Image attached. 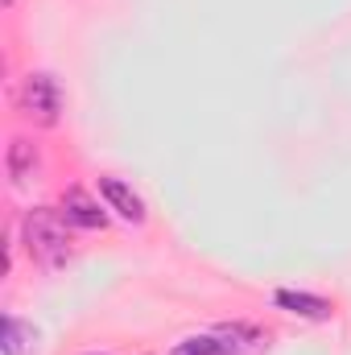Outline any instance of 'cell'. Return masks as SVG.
Here are the masks:
<instances>
[{
	"mask_svg": "<svg viewBox=\"0 0 351 355\" xmlns=\"http://www.w3.org/2000/svg\"><path fill=\"white\" fill-rule=\"evenodd\" d=\"M71 219L58 207H33L21 215V244L46 268H62L71 261Z\"/></svg>",
	"mask_w": 351,
	"mask_h": 355,
	"instance_id": "cell-1",
	"label": "cell"
},
{
	"mask_svg": "<svg viewBox=\"0 0 351 355\" xmlns=\"http://www.w3.org/2000/svg\"><path fill=\"white\" fill-rule=\"evenodd\" d=\"M17 103H21V112H25L33 124H42V128H58L62 107H67L58 79H54V75H46V71H29V75L21 79Z\"/></svg>",
	"mask_w": 351,
	"mask_h": 355,
	"instance_id": "cell-2",
	"label": "cell"
},
{
	"mask_svg": "<svg viewBox=\"0 0 351 355\" xmlns=\"http://www.w3.org/2000/svg\"><path fill=\"white\" fill-rule=\"evenodd\" d=\"M99 198L108 202V211H116L124 223H145V198L128 186V182H120V178H99Z\"/></svg>",
	"mask_w": 351,
	"mask_h": 355,
	"instance_id": "cell-3",
	"label": "cell"
},
{
	"mask_svg": "<svg viewBox=\"0 0 351 355\" xmlns=\"http://www.w3.org/2000/svg\"><path fill=\"white\" fill-rule=\"evenodd\" d=\"M58 211L75 223V227H87V232H103L108 227V215L99 211V202L91 198L83 186H71V190H62V202H58Z\"/></svg>",
	"mask_w": 351,
	"mask_h": 355,
	"instance_id": "cell-4",
	"label": "cell"
},
{
	"mask_svg": "<svg viewBox=\"0 0 351 355\" xmlns=\"http://www.w3.org/2000/svg\"><path fill=\"white\" fill-rule=\"evenodd\" d=\"M273 306L285 310V314H293V318H310V322H323V318L335 314V306H331L327 297L306 293V289H277V293H273Z\"/></svg>",
	"mask_w": 351,
	"mask_h": 355,
	"instance_id": "cell-5",
	"label": "cell"
},
{
	"mask_svg": "<svg viewBox=\"0 0 351 355\" xmlns=\"http://www.w3.org/2000/svg\"><path fill=\"white\" fill-rule=\"evenodd\" d=\"M215 335L223 339V355H261L268 347V335L252 322H223L215 327Z\"/></svg>",
	"mask_w": 351,
	"mask_h": 355,
	"instance_id": "cell-6",
	"label": "cell"
},
{
	"mask_svg": "<svg viewBox=\"0 0 351 355\" xmlns=\"http://www.w3.org/2000/svg\"><path fill=\"white\" fill-rule=\"evenodd\" d=\"M4 170L8 178L17 182V186H25V182H33L37 170H42V153H37V145H29V141H8V153H4Z\"/></svg>",
	"mask_w": 351,
	"mask_h": 355,
	"instance_id": "cell-7",
	"label": "cell"
},
{
	"mask_svg": "<svg viewBox=\"0 0 351 355\" xmlns=\"http://www.w3.org/2000/svg\"><path fill=\"white\" fill-rule=\"evenodd\" d=\"M29 343H37V331L29 322H21L17 314L4 318V355H25Z\"/></svg>",
	"mask_w": 351,
	"mask_h": 355,
	"instance_id": "cell-8",
	"label": "cell"
},
{
	"mask_svg": "<svg viewBox=\"0 0 351 355\" xmlns=\"http://www.w3.org/2000/svg\"><path fill=\"white\" fill-rule=\"evenodd\" d=\"M166 355H223V339H219L215 331H203V335L182 339L174 352H166Z\"/></svg>",
	"mask_w": 351,
	"mask_h": 355,
	"instance_id": "cell-9",
	"label": "cell"
},
{
	"mask_svg": "<svg viewBox=\"0 0 351 355\" xmlns=\"http://www.w3.org/2000/svg\"><path fill=\"white\" fill-rule=\"evenodd\" d=\"M87 355H103V352H87Z\"/></svg>",
	"mask_w": 351,
	"mask_h": 355,
	"instance_id": "cell-10",
	"label": "cell"
},
{
	"mask_svg": "<svg viewBox=\"0 0 351 355\" xmlns=\"http://www.w3.org/2000/svg\"><path fill=\"white\" fill-rule=\"evenodd\" d=\"M4 4H12V0H4Z\"/></svg>",
	"mask_w": 351,
	"mask_h": 355,
	"instance_id": "cell-11",
	"label": "cell"
}]
</instances>
